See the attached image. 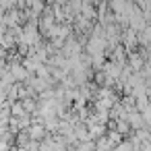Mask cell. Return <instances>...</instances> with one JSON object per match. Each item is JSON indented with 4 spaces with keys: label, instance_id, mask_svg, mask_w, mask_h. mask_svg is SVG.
Segmentation results:
<instances>
[{
    "label": "cell",
    "instance_id": "obj_1",
    "mask_svg": "<svg viewBox=\"0 0 151 151\" xmlns=\"http://www.w3.org/2000/svg\"><path fill=\"white\" fill-rule=\"evenodd\" d=\"M44 126H31V130H29V137L31 139H40L42 134H44V130H42Z\"/></svg>",
    "mask_w": 151,
    "mask_h": 151
}]
</instances>
